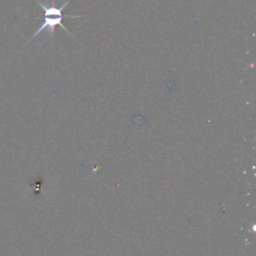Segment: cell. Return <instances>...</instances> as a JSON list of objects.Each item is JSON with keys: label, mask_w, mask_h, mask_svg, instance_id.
Wrapping results in <instances>:
<instances>
[{"label": "cell", "mask_w": 256, "mask_h": 256, "mask_svg": "<svg viewBox=\"0 0 256 256\" xmlns=\"http://www.w3.org/2000/svg\"><path fill=\"white\" fill-rule=\"evenodd\" d=\"M36 3L39 4V6L42 8V10L44 11V16H43V22L41 23V25L39 26V28L32 34V36L30 37V39L25 43L28 44L33 38H35L38 34H40L42 31L47 30V35L51 36L52 38H54L55 36V28L57 26H61L68 34H70L71 36L74 37V35L69 32V30L65 27L64 24H62V19L65 17H69V18H77V17H83V16H79V15H64L62 13V10L70 3L71 0H67L65 3H63L60 7H57L55 5V1L52 0L50 5H45L42 2H40L39 0H35Z\"/></svg>", "instance_id": "obj_1"}]
</instances>
